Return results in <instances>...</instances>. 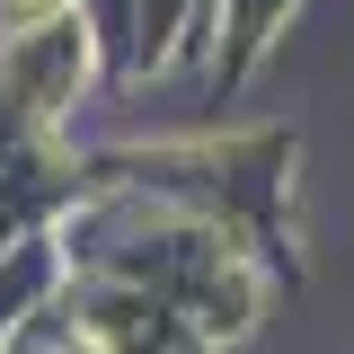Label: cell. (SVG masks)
<instances>
[{
    "label": "cell",
    "instance_id": "6da1fadb",
    "mask_svg": "<svg viewBox=\"0 0 354 354\" xmlns=\"http://www.w3.org/2000/svg\"><path fill=\"white\" fill-rule=\"evenodd\" d=\"M53 9H62V0H0V18H9V27H36V18H53Z\"/></svg>",
    "mask_w": 354,
    "mask_h": 354
}]
</instances>
